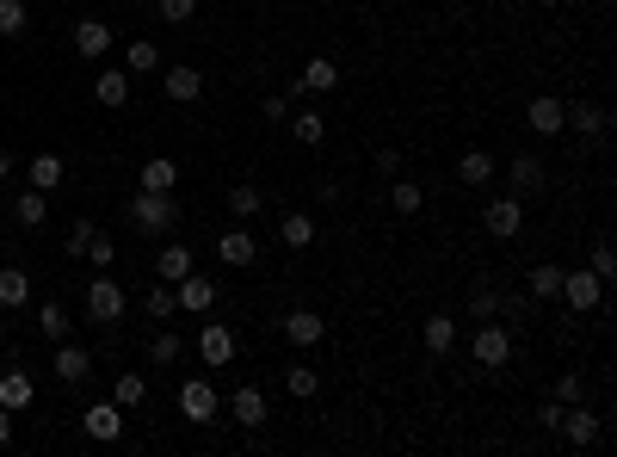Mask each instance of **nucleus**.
Masks as SVG:
<instances>
[{"label":"nucleus","instance_id":"1","mask_svg":"<svg viewBox=\"0 0 617 457\" xmlns=\"http://www.w3.org/2000/svg\"><path fill=\"white\" fill-rule=\"evenodd\" d=\"M173 223H179L173 192H142V186H136V198H130V229H136V235H173Z\"/></svg>","mask_w":617,"mask_h":457},{"label":"nucleus","instance_id":"2","mask_svg":"<svg viewBox=\"0 0 617 457\" xmlns=\"http://www.w3.org/2000/svg\"><path fill=\"white\" fill-rule=\"evenodd\" d=\"M179 414H186L192 427H210V420L223 414V396H216V383H210V377H186V383H179Z\"/></svg>","mask_w":617,"mask_h":457},{"label":"nucleus","instance_id":"3","mask_svg":"<svg viewBox=\"0 0 617 457\" xmlns=\"http://www.w3.org/2000/svg\"><path fill=\"white\" fill-rule=\"evenodd\" d=\"M469 359H476L482 371H500L506 359H513V334H506L500 322H476V340H469Z\"/></svg>","mask_w":617,"mask_h":457},{"label":"nucleus","instance_id":"4","mask_svg":"<svg viewBox=\"0 0 617 457\" xmlns=\"http://www.w3.org/2000/svg\"><path fill=\"white\" fill-rule=\"evenodd\" d=\"M599 297H605V285H599V272L593 266H562V303L574 309V315H593L599 309Z\"/></svg>","mask_w":617,"mask_h":457},{"label":"nucleus","instance_id":"5","mask_svg":"<svg viewBox=\"0 0 617 457\" xmlns=\"http://www.w3.org/2000/svg\"><path fill=\"white\" fill-rule=\"evenodd\" d=\"M482 229H488L494 241H513V235L525 229V198H519V192L488 198V210H482Z\"/></svg>","mask_w":617,"mask_h":457},{"label":"nucleus","instance_id":"6","mask_svg":"<svg viewBox=\"0 0 617 457\" xmlns=\"http://www.w3.org/2000/svg\"><path fill=\"white\" fill-rule=\"evenodd\" d=\"M87 322H99V328L124 322V285L118 278H93L87 285Z\"/></svg>","mask_w":617,"mask_h":457},{"label":"nucleus","instance_id":"7","mask_svg":"<svg viewBox=\"0 0 617 457\" xmlns=\"http://www.w3.org/2000/svg\"><path fill=\"white\" fill-rule=\"evenodd\" d=\"M173 309H179V315H204V309H216V278L186 272V278L173 285Z\"/></svg>","mask_w":617,"mask_h":457},{"label":"nucleus","instance_id":"8","mask_svg":"<svg viewBox=\"0 0 617 457\" xmlns=\"http://www.w3.org/2000/svg\"><path fill=\"white\" fill-rule=\"evenodd\" d=\"M81 427H87L93 445H118V439H124V408H118V402H93V408L81 414Z\"/></svg>","mask_w":617,"mask_h":457},{"label":"nucleus","instance_id":"9","mask_svg":"<svg viewBox=\"0 0 617 457\" xmlns=\"http://www.w3.org/2000/svg\"><path fill=\"white\" fill-rule=\"evenodd\" d=\"M7 217H13L19 229H31V235H38V229L50 223V192H38V186H25V192H13V204H7Z\"/></svg>","mask_w":617,"mask_h":457},{"label":"nucleus","instance_id":"10","mask_svg":"<svg viewBox=\"0 0 617 457\" xmlns=\"http://www.w3.org/2000/svg\"><path fill=\"white\" fill-rule=\"evenodd\" d=\"M198 359L204 365H235V328L229 322H204L198 328Z\"/></svg>","mask_w":617,"mask_h":457},{"label":"nucleus","instance_id":"11","mask_svg":"<svg viewBox=\"0 0 617 457\" xmlns=\"http://www.w3.org/2000/svg\"><path fill=\"white\" fill-rule=\"evenodd\" d=\"M562 130L605 136V130H611V112H605V105H593V99H574V105H562Z\"/></svg>","mask_w":617,"mask_h":457},{"label":"nucleus","instance_id":"12","mask_svg":"<svg viewBox=\"0 0 617 457\" xmlns=\"http://www.w3.org/2000/svg\"><path fill=\"white\" fill-rule=\"evenodd\" d=\"M284 340L309 353V346H321V340H328V322H321L315 309H290V315H284Z\"/></svg>","mask_w":617,"mask_h":457},{"label":"nucleus","instance_id":"13","mask_svg":"<svg viewBox=\"0 0 617 457\" xmlns=\"http://www.w3.org/2000/svg\"><path fill=\"white\" fill-rule=\"evenodd\" d=\"M216 260H223V266H253V260H260V241H253V235L235 223V229L216 235Z\"/></svg>","mask_w":617,"mask_h":457},{"label":"nucleus","instance_id":"14","mask_svg":"<svg viewBox=\"0 0 617 457\" xmlns=\"http://www.w3.org/2000/svg\"><path fill=\"white\" fill-rule=\"evenodd\" d=\"M556 433H562L568 445H593V439H599V414H593L587 402H568V408H562V427H556Z\"/></svg>","mask_w":617,"mask_h":457},{"label":"nucleus","instance_id":"15","mask_svg":"<svg viewBox=\"0 0 617 457\" xmlns=\"http://www.w3.org/2000/svg\"><path fill=\"white\" fill-rule=\"evenodd\" d=\"M56 377L62 383H87L93 377V353H87V346H75V340H56Z\"/></svg>","mask_w":617,"mask_h":457},{"label":"nucleus","instance_id":"16","mask_svg":"<svg viewBox=\"0 0 617 457\" xmlns=\"http://www.w3.org/2000/svg\"><path fill=\"white\" fill-rule=\"evenodd\" d=\"M161 93H167L173 105H192V99L204 93V75H198V68H186V62H179V68H161Z\"/></svg>","mask_w":617,"mask_h":457},{"label":"nucleus","instance_id":"17","mask_svg":"<svg viewBox=\"0 0 617 457\" xmlns=\"http://www.w3.org/2000/svg\"><path fill=\"white\" fill-rule=\"evenodd\" d=\"M75 50H81L87 62H99L105 50H112V25L93 19V13H87V19H75Z\"/></svg>","mask_w":617,"mask_h":457},{"label":"nucleus","instance_id":"18","mask_svg":"<svg viewBox=\"0 0 617 457\" xmlns=\"http://www.w3.org/2000/svg\"><path fill=\"white\" fill-rule=\"evenodd\" d=\"M25 180H31V186H38V192H56V186L68 180V161L44 149V155H31V161H25Z\"/></svg>","mask_w":617,"mask_h":457},{"label":"nucleus","instance_id":"19","mask_svg":"<svg viewBox=\"0 0 617 457\" xmlns=\"http://www.w3.org/2000/svg\"><path fill=\"white\" fill-rule=\"evenodd\" d=\"M198 260H192V248H186V241H167V248L155 254V278H161V285H179V278H186Z\"/></svg>","mask_w":617,"mask_h":457},{"label":"nucleus","instance_id":"20","mask_svg":"<svg viewBox=\"0 0 617 457\" xmlns=\"http://www.w3.org/2000/svg\"><path fill=\"white\" fill-rule=\"evenodd\" d=\"M420 340H426L432 359H445L451 346H457V315H426V322H420Z\"/></svg>","mask_w":617,"mask_h":457},{"label":"nucleus","instance_id":"21","mask_svg":"<svg viewBox=\"0 0 617 457\" xmlns=\"http://www.w3.org/2000/svg\"><path fill=\"white\" fill-rule=\"evenodd\" d=\"M506 186H513L519 198L543 192V161H537V155H513V161H506Z\"/></svg>","mask_w":617,"mask_h":457},{"label":"nucleus","instance_id":"22","mask_svg":"<svg viewBox=\"0 0 617 457\" xmlns=\"http://www.w3.org/2000/svg\"><path fill=\"white\" fill-rule=\"evenodd\" d=\"M93 99L105 105V112H118V105L130 99V68H99V81H93Z\"/></svg>","mask_w":617,"mask_h":457},{"label":"nucleus","instance_id":"23","mask_svg":"<svg viewBox=\"0 0 617 457\" xmlns=\"http://www.w3.org/2000/svg\"><path fill=\"white\" fill-rule=\"evenodd\" d=\"M525 124H531L537 136H562V99H550V93H537V99L525 105Z\"/></svg>","mask_w":617,"mask_h":457},{"label":"nucleus","instance_id":"24","mask_svg":"<svg viewBox=\"0 0 617 457\" xmlns=\"http://www.w3.org/2000/svg\"><path fill=\"white\" fill-rule=\"evenodd\" d=\"M229 414H235V427H266V396L260 390H253V383H241V390H235V402H229Z\"/></svg>","mask_w":617,"mask_h":457},{"label":"nucleus","instance_id":"25","mask_svg":"<svg viewBox=\"0 0 617 457\" xmlns=\"http://www.w3.org/2000/svg\"><path fill=\"white\" fill-rule=\"evenodd\" d=\"M297 87H303V93H334V87H340L334 56H309V62H303V75H297Z\"/></svg>","mask_w":617,"mask_h":457},{"label":"nucleus","instance_id":"26","mask_svg":"<svg viewBox=\"0 0 617 457\" xmlns=\"http://www.w3.org/2000/svg\"><path fill=\"white\" fill-rule=\"evenodd\" d=\"M494 173H500V161H494L488 149H463V155H457V180H463V186H488Z\"/></svg>","mask_w":617,"mask_h":457},{"label":"nucleus","instance_id":"27","mask_svg":"<svg viewBox=\"0 0 617 457\" xmlns=\"http://www.w3.org/2000/svg\"><path fill=\"white\" fill-rule=\"evenodd\" d=\"M136 186H142V192H173V186H179V161H173V155H155V161H142Z\"/></svg>","mask_w":617,"mask_h":457},{"label":"nucleus","instance_id":"28","mask_svg":"<svg viewBox=\"0 0 617 457\" xmlns=\"http://www.w3.org/2000/svg\"><path fill=\"white\" fill-rule=\"evenodd\" d=\"M278 235H284L290 254H303V248H315V217H309V210H290V217L278 223Z\"/></svg>","mask_w":617,"mask_h":457},{"label":"nucleus","instance_id":"29","mask_svg":"<svg viewBox=\"0 0 617 457\" xmlns=\"http://www.w3.org/2000/svg\"><path fill=\"white\" fill-rule=\"evenodd\" d=\"M469 315H476V322H500V285L494 278H476V285H469Z\"/></svg>","mask_w":617,"mask_h":457},{"label":"nucleus","instance_id":"30","mask_svg":"<svg viewBox=\"0 0 617 457\" xmlns=\"http://www.w3.org/2000/svg\"><path fill=\"white\" fill-rule=\"evenodd\" d=\"M112 402L130 414V408H142V402H149V377H142V371H118V383H112Z\"/></svg>","mask_w":617,"mask_h":457},{"label":"nucleus","instance_id":"31","mask_svg":"<svg viewBox=\"0 0 617 457\" xmlns=\"http://www.w3.org/2000/svg\"><path fill=\"white\" fill-rule=\"evenodd\" d=\"M31 396H38V390H31V377H25L19 365L0 377V408H13V414H19V408H31Z\"/></svg>","mask_w":617,"mask_h":457},{"label":"nucleus","instance_id":"32","mask_svg":"<svg viewBox=\"0 0 617 457\" xmlns=\"http://www.w3.org/2000/svg\"><path fill=\"white\" fill-rule=\"evenodd\" d=\"M284 124H290V136H297V143H303V149H315V143H321V136H328V118H321V112H290Z\"/></svg>","mask_w":617,"mask_h":457},{"label":"nucleus","instance_id":"33","mask_svg":"<svg viewBox=\"0 0 617 457\" xmlns=\"http://www.w3.org/2000/svg\"><path fill=\"white\" fill-rule=\"evenodd\" d=\"M389 210H395V217H420V210H426V192H420L414 180H395V186H389Z\"/></svg>","mask_w":617,"mask_h":457},{"label":"nucleus","instance_id":"34","mask_svg":"<svg viewBox=\"0 0 617 457\" xmlns=\"http://www.w3.org/2000/svg\"><path fill=\"white\" fill-rule=\"evenodd\" d=\"M25 297H31V278L19 266H7L0 272V309H25Z\"/></svg>","mask_w":617,"mask_h":457},{"label":"nucleus","instance_id":"35","mask_svg":"<svg viewBox=\"0 0 617 457\" xmlns=\"http://www.w3.org/2000/svg\"><path fill=\"white\" fill-rule=\"evenodd\" d=\"M124 68H130V75H149V68H161V50H155V38H130V50H124Z\"/></svg>","mask_w":617,"mask_h":457},{"label":"nucleus","instance_id":"36","mask_svg":"<svg viewBox=\"0 0 617 457\" xmlns=\"http://www.w3.org/2000/svg\"><path fill=\"white\" fill-rule=\"evenodd\" d=\"M68 328H75V315H68L62 303H44V309H38V334H44V340H68Z\"/></svg>","mask_w":617,"mask_h":457},{"label":"nucleus","instance_id":"37","mask_svg":"<svg viewBox=\"0 0 617 457\" xmlns=\"http://www.w3.org/2000/svg\"><path fill=\"white\" fill-rule=\"evenodd\" d=\"M531 297L537 303H556L562 297V266H531Z\"/></svg>","mask_w":617,"mask_h":457},{"label":"nucleus","instance_id":"38","mask_svg":"<svg viewBox=\"0 0 617 457\" xmlns=\"http://www.w3.org/2000/svg\"><path fill=\"white\" fill-rule=\"evenodd\" d=\"M284 390L297 396V402H309V396L321 390V377H315V365H284Z\"/></svg>","mask_w":617,"mask_h":457},{"label":"nucleus","instance_id":"39","mask_svg":"<svg viewBox=\"0 0 617 457\" xmlns=\"http://www.w3.org/2000/svg\"><path fill=\"white\" fill-rule=\"evenodd\" d=\"M260 204H266V192L253 186V180H241V186L229 192V217H260Z\"/></svg>","mask_w":617,"mask_h":457},{"label":"nucleus","instance_id":"40","mask_svg":"<svg viewBox=\"0 0 617 457\" xmlns=\"http://www.w3.org/2000/svg\"><path fill=\"white\" fill-rule=\"evenodd\" d=\"M179 353H186V340H179V334H173V328H161V334H155V340H149V365H173V359H179Z\"/></svg>","mask_w":617,"mask_h":457},{"label":"nucleus","instance_id":"41","mask_svg":"<svg viewBox=\"0 0 617 457\" xmlns=\"http://www.w3.org/2000/svg\"><path fill=\"white\" fill-rule=\"evenodd\" d=\"M25 25H31V13H25V0H0V38H19Z\"/></svg>","mask_w":617,"mask_h":457},{"label":"nucleus","instance_id":"42","mask_svg":"<svg viewBox=\"0 0 617 457\" xmlns=\"http://www.w3.org/2000/svg\"><path fill=\"white\" fill-rule=\"evenodd\" d=\"M155 13H161L167 25H192V19H198V0H155Z\"/></svg>","mask_w":617,"mask_h":457},{"label":"nucleus","instance_id":"43","mask_svg":"<svg viewBox=\"0 0 617 457\" xmlns=\"http://www.w3.org/2000/svg\"><path fill=\"white\" fill-rule=\"evenodd\" d=\"M587 266L599 272V285H611V278H617V254H611V241H593V254H587Z\"/></svg>","mask_w":617,"mask_h":457},{"label":"nucleus","instance_id":"44","mask_svg":"<svg viewBox=\"0 0 617 457\" xmlns=\"http://www.w3.org/2000/svg\"><path fill=\"white\" fill-rule=\"evenodd\" d=\"M142 309H149L155 322H167V315H179V309H173V285H155L149 297H142Z\"/></svg>","mask_w":617,"mask_h":457},{"label":"nucleus","instance_id":"45","mask_svg":"<svg viewBox=\"0 0 617 457\" xmlns=\"http://www.w3.org/2000/svg\"><path fill=\"white\" fill-rule=\"evenodd\" d=\"M556 402L568 408V402H587V383H580V371H562L556 377Z\"/></svg>","mask_w":617,"mask_h":457},{"label":"nucleus","instance_id":"46","mask_svg":"<svg viewBox=\"0 0 617 457\" xmlns=\"http://www.w3.org/2000/svg\"><path fill=\"white\" fill-rule=\"evenodd\" d=\"M87 260H93V266H112V260H118V241H112V235H93V241H87Z\"/></svg>","mask_w":617,"mask_h":457},{"label":"nucleus","instance_id":"47","mask_svg":"<svg viewBox=\"0 0 617 457\" xmlns=\"http://www.w3.org/2000/svg\"><path fill=\"white\" fill-rule=\"evenodd\" d=\"M99 229H93V217H81L75 229H68V254H87V241H93Z\"/></svg>","mask_w":617,"mask_h":457},{"label":"nucleus","instance_id":"48","mask_svg":"<svg viewBox=\"0 0 617 457\" xmlns=\"http://www.w3.org/2000/svg\"><path fill=\"white\" fill-rule=\"evenodd\" d=\"M537 427L556 433V427H562V402H543V408H537Z\"/></svg>","mask_w":617,"mask_h":457},{"label":"nucleus","instance_id":"49","mask_svg":"<svg viewBox=\"0 0 617 457\" xmlns=\"http://www.w3.org/2000/svg\"><path fill=\"white\" fill-rule=\"evenodd\" d=\"M260 112H266V124H284V118H290V105H284V99H278V93H272V99H266V105H260Z\"/></svg>","mask_w":617,"mask_h":457},{"label":"nucleus","instance_id":"50","mask_svg":"<svg viewBox=\"0 0 617 457\" xmlns=\"http://www.w3.org/2000/svg\"><path fill=\"white\" fill-rule=\"evenodd\" d=\"M377 167H383L389 180H395V173H402V149H377Z\"/></svg>","mask_w":617,"mask_h":457},{"label":"nucleus","instance_id":"51","mask_svg":"<svg viewBox=\"0 0 617 457\" xmlns=\"http://www.w3.org/2000/svg\"><path fill=\"white\" fill-rule=\"evenodd\" d=\"M0 445H13V408H0Z\"/></svg>","mask_w":617,"mask_h":457},{"label":"nucleus","instance_id":"52","mask_svg":"<svg viewBox=\"0 0 617 457\" xmlns=\"http://www.w3.org/2000/svg\"><path fill=\"white\" fill-rule=\"evenodd\" d=\"M13 167H19V161H13L7 149H0V180H7V173H13Z\"/></svg>","mask_w":617,"mask_h":457},{"label":"nucleus","instance_id":"53","mask_svg":"<svg viewBox=\"0 0 617 457\" xmlns=\"http://www.w3.org/2000/svg\"><path fill=\"white\" fill-rule=\"evenodd\" d=\"M537 7H562V0H537Z\"/></svg>","mask_w":617,"mask_h":457},{"label":"nucleus","instance_id":"54","mask_svg":"<svg viewBox=\"0 0 617 457\" xmlns=\"http://www.w3.org/2000/svg\"><path fill=\"white\" fill-rule=\"evenodd\" d=\"M0 248H7V223H0Z\"/></svg>","mask_w":617,"mask_h":457}]
</instances>
